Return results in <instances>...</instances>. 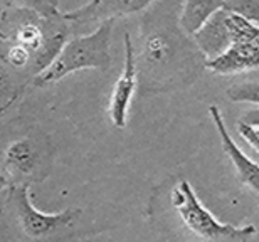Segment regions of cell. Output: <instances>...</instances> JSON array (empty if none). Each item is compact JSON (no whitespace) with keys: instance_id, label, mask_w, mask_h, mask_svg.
<instances>
[{"instance_id":"9c48e42d","label":"cell","mask_w":259,"mask_h":242,"mask_svg":"<svg viewBox=\"0 0 259 242\" xmlns=\"http://www.w3.org/2000/svg\"><path fill=\"white\" fill-rule=\"evenodd\" d=\"M209 115L212 118V121H214V126H215L217 133H219V136H221L222 150H224V153L229 157L232 165H234L239 182L242 185H246V187H249L252 192L259 195V163L251 160V158L241 150L239 145L232 140V136H231L229 130H227L224 116H222L219 106L210 105L209 106Z\"/></svg>"},{"instance_id":"9a60e30c","label":"cell","mask_w":259,"mask_h":242,"mask_svg":"<svg viewBox=\"0 0 259 242\" xmlns=\"http://www.w3.org/2000/svg\"><path fill=\"white\" fill-rule=\"evenodd\" d=\"M239 121H244V123H249V125H259V108L256 110H249L244 113V116H241Z\"/></svg>"},{"instance_id":"5b68a950","label":"cell","mask_w":259,"mask_h":242,"mask_svg":"<svg viewBox=\"0 0 259 242\" xmlns=\"http://www.w3.org/2000/svg\"><path fill=\"white\" fill-rule=\"evenodd\" d=\"M172 205L185 229L204 240H249L257 232L254 225L237 227L217 220L215 215L199 200L187 180H180L177 187H174Z\"/></svg>"},{"instance_id":"ba28073f","label":"cell","mask_w":259,"mask_h":242,"mask_svg":"<svg viewBox=\"0 0 259 242\" xmlns=\"http://www.w3.org/2000/svg\"><path fill=\"white\" fill-rule=\"evenodd\" d=\"M155 0H91L82 7L66 12L72 32L79 29H90L93 25H100L105 20L120 19L123 15L143 12Z\"/></svg>"},{"instance_id":"5bb4252c","label":"cell","mask_w":259,"mask_h":242,"mask_svg":"<svg viewBox=\"0 0 259 242\" xmlns=\"http://www.w3.org/2000/svg\"><path fill=\"white\" fill-rule=\"evenodd\" d=\"M4 5H17V7H29L37 10L42 15L59 14V0H4Z\"/></svg>"},{"instance_id":"3957f363","label":"cell","mask_w":259,"mask_h":242,"mask_svg":"<svg viewBox=\"0 0 259 242\" xmlns=\"http://www.w3.org/2000/svg\"><path fill=\"white\" fill-rule=\"evenodd\" d=\"M53 165L54 145L49 135L39 128H29L4 148L0 185L2 188L10 185L30 188L49 177Z\"/></svg>"},{"instance_id":"8992f818","label":"cell","mask_w":259,"mask_h":242,"mask_svg":"<svg viewBox=\"0 0 259 242\" xmlns=\"http://www.w3.org/2000/svg\"><path fill=\"white\" fill-rule=\"evenodd\" d=\"M232 42L219 58L207 61V69L219 76H232L259 68V25L229 10Z\"/></svg>"},{"instance_id":"52a82bcc","label":"cell","mask_w":259,"mask_h":242,"mask_svg":"<svg viewBox=\"0 0 259 242\" xmlns=\"http://www.w3.org/2000/svg\"><path fill=\"white\" fill-rule=\"evenodd\" d=\"M123 47H125V64H123L121 74L113 86L110 105H108V115L111 123L116 128L126 126L128 110L132 105L135 91L138 89V71L137 59H135V40L130 32L123 34Z\"/></svg>"},{"instance_id":"8fae6325","label":"cell","mask_w":259,"mask_h":242,"mask_svg":"<svg viewBox=\"0 0 259 242\" xmlns=\"http://www.w3.org/2000/svg\"><path fill=\"white\" fill-rule=\"evenodd\" d=\"M226 9V0H182L180 25L190 35H194L212 15Z\"/></svg>"},{"instance_id":"7a4b0ae2","label":"cell","mask_w":259,"mask_h":242,"mask_svg":"<svg viewBox=\"0 0 259 242\" xmlns=\"http://www.w3.org/2000/svg\"><path fill=\"white\" fill-rule=\"evenodd\" d=\"M2 215L29 240L63 239L76 227L81 209H66L58 214H44L30 202L29 187L10 185L2 188Z\"/></svg>"},{"instance_id":"30bf717a","label":"cell","mask_w":259,"mask_h":242,"mask_svg":"<svg viewBox=\"0 0 259 242\" xmlns=\"http://www.w3.org/2000/svg\"><path fill=\"white\" fill-rule=\"evenodd\" d=\"M199 49L204 53L207 61L224 54L232 42L229 27V10L222 9L215 12L202 27L194 34Z\"/></svg>"},{"instance_id":"6da1fadb","label":"cell","mask_w":259,"mask_h":242,"mask_svg":"<svg viewBox=\"0 0 259 242\" xmlns=\"http://www.w3.org/2000/svg\"><path fill=\"white\" fill-rule=\"evenodd\" d=\"M182 0H155L140 15L135 59L142 94L187 89L207 69L194 35L180 25Z\"/></svg>"},{"instance_id":"7c38bea8","label":"cell","mask_w":259,"mask_h":242,"mask_svg":"<svg viewBox=\"0 0 259 242\" xmlns=\"http://www.w3.org/2000/svg\"><path fill=\"white\" fill-rule=\"evenodd\" d=\"M227 100L232 103H249L259 106V81L237 82L227 89Z\"/></svg>"},{"instance_id":"4fadbf2b","label":"cell","mask_w":259,"mask_h":242,"mask_svg":"<svg viewBox=\"0 0 259 242\" xmlns=\"http://www.w3.org/2000/svg\"><path fill=\"white\" fill-rule=\"evenodd\" d=\"M226 9L259 25V0H226Z\"/></svg>"},{"instance_id":"277c9868","label":"cell","mask_w":259,"mask_h":242,"mask_svg":"<svg viewBox=\"0 0 259 242\" xmlns=\"http://www.w3.org/2000/svg\"><path fill=\"white\" fill-rule=\"evenodd\" d=\"M115 19L105 20L96 30L69 39L54 63L34 79L32 84L44 87L82 69L108 71L111 68V35Z\"/></svg>"}]
</instances>
